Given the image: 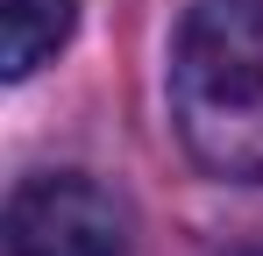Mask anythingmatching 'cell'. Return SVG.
<instances>
[{
  "mask_svg": "<svg viewBox=\"0 0 263 256\" xmlns=\"http://www.w3.org/2000/svg\"><path fill=\"white\" fill-rule=\"evenodd\" d=\"M178 142L235 185H263V0H199L171 43Z\"/></svg>",
  "mask_w": 263,
  "mask_h": 256,
  "instance_id": "6da1fadb",
  "label": "cell"
},
{
  "mask_svg": "<svg viewBox=\"0 0 263 256\" xmlns=\"http://www.w3.org/2000/svg\"><path fill=\"white\" fill-rule=\"evenodd\" d=\"M79 29V0H0V71L29 79Z\"/></svg>",
  "mask_w": 263,
  "mask_h": 256,
  "instance_id": "3957f363",
  "label": "cell"
},
{
  "mask_svg": "<svg viewBox=\"0 0 263 256\" xmlns=\"http://www.w3.org/2000/svg\"><path fill=\"white\" fill-rule=\"evenodd\" d=\"M7 256H128V207L86 171L22 178L7 199Z\"/></svg>",
  "mask_w": 263,
  "mask_h": 256,
  "instance_id": "7a4b0ae2",
  "label": "cell"
}]
</instances>
